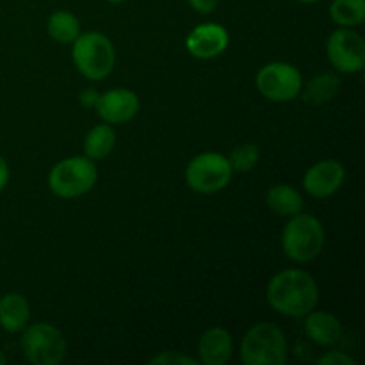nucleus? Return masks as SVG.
I'll return each mask as SVG.
<instances>
[{
	"instance_id": "1",
	"label": "nucleus",
	"mask_w": 365,
	"mask_h": 365,
	"mask_svg": "<svg viewBox=\"0 0 365 365\" xmlns=\"http://www.w3.org/2000/svg\"><path fill=\"white\" fill-rule=\"evenodd\" d=\"M266 298L274 312L292 319H303L307 314L317 309L319 287L307 271L284 269L269 280Z\"/></svg>"
},
{
	"instance_id": "2",
	"label": "nucleus",
	"mask_w": 365,
	"mask_h": 365,
	"mask_svg": "<svg viewBox=\"0 0 365 365\" xmlns=\"http://www.w3.org/2000/svg\"><path fill=\"white\" fill-rule=\"evenodd\" d=\"M324 242L327 234L323 223L312 214H294L282 230V250L292 262H312L321 255Z\"/></svg>"
},
{
	"instance_id": "3",
	"label": "nucleus",
	"mask_w": 365,
	"mask_h": 365,
	"mask_svg": "<svg viewBox=\"0 0 365 365\" xmlns=\"http://www.w3.org/2000/svg\"><path fill=\"white\" fill-rule=\"evenodd\" d=\"M287 339L274 323H257L241 341V362L245 365H285Z\"/></svg>"
},
{
	"instance_id": "4",
	"label": "nucleus",
	"mask_w": 365,
	"mask_h": 365,
	"mask_svg": "<svg viewBox=\"0 0 365 365\" xmlns=\"http://www.w3.org/2000/svg\"><path fill=\"white\" fill-rule=\"evenodd\" d=\"M71 48V59L78 73L89 81H103L109 77L116 63L114 45L102 32H84L75 39Z\"/></svg>"
},
{
	"instance_id": "5",
	"label": "nucleus",
	"mask_w": 365,
	"mask_h": 365,
	"mask_svg": "<svg viewBox=\"0 0 365 365\" xmlns=\"http://www.w3.org/2000/svg\"><path fill=\"white\" fill-rule=\"evenodd\" d=\"M98 180L95 160L86 155L68 157L59 160L48 173V187L57 198H81L91 191Z\"/></svg>"
},
{
	"instance_id": "6",
	"label": "nucleus",
	"mask_w": 365,
	"mask_h": 365,
	"mask_svg": "<svg viewBox=\"0 0 365 365\" xmlns=\"http://www.w3.org/2000/svg\"><path fill=\"white\" fill-rule=\"evenodd\" d=\"M24 356L34 365H59L66 359V339L50 323L27 324L20 339Z\"/></svg>"
},
{
	"instance_id": "7",
	"label": "nucleus",
	"mask_w": 365,
	"mask_h": 365,
	"mask_svg": "<svg viewBox=\"0 0 365 365\" xmlns=\"http://www.w3.org/2000/svg\"><path fill=\"white\" fill-rule=\"evenodd\" d=\"M234 170L228 157L217 152H203L189 160L185 168V182L200 195H214L230 184Z\"/></svg>"
},
{
	"instance_id": "8",
	"label": "nucleus",
	"mask_w": 365,
	"mask_h": 365,
	"mask_svg": "<svg viewBox=\"0 0 365 365\" xmlns=\"http://www.w3.org/2000/svg\"><path fill=\"white\" fill-rule=\"evenodd\" d=\"M255 84L264 98L284 103L298 98L302 93L303 77L294 64L274 61L260 68L255 77Z\"/></svg>"
},
{
	"instance_id": "9",
	"label": "nucleus",
	"mask_w": 365,
	"mask_h": 365,
	"mask_svg": "<svg viewBox=\"0 0 365 365\" xmlns=\"http://www.w3.org/2000/svg\"><path fill=\"white\" fill-rule=\"evenodd\" d=\"M327 56L341 73H360L365 68V41L349 27H339L327 41Z\"/></svg>"
},
{
	"instance_id": "10",
	"label": "nucleus",
	"mask_w": 365,
	"mask_h": 365,
	"mask_svg": "<svg viewBox=\"0 0 365 365\" xmlns=\"http://www.w3.org/2000/svg\"><path fill=\"white\" fill-rule=\"evenodd\" d=\"M344 180L346 170L342 163L335 159H323L307 170L303 177V189L312 198H330L342 187Z\"/></svg>"
},
{
	"instance_id": "11",
	"label": "nucleus",
	"mask_w": 365,
	"mask_h": 365,
	"mask_svg": "<svg viewBox=\"0 0 365 365\" xmlns=\"http://www.w3.org/2000/svg\"><path fill=\"white\" fill-rule=\"evenodd\" d=\"M139 96L132 89H109L96 100V114L103 123L123 125L134 120L139 113Z\"/></svg>"
},
{
	"instance_id": "12",
	"label": "nucleus",
	"mask_w": 365,
	"mask_h": 365,
	"mask_svg": "<svg viewBox=\"0 0 365 365\" xmlns=\"http://www.w3.org/2000/svg\"><path fill=\"white\" fill-rule=\"evenodd\" d=\"M230 36L220 24H202L185 38V48L196 59H214L228 48Z\"/></svg>"
},
{
	"instance_id": "13",
	"label": "nucleus",
	"mask_w": 365,
	"mask_h": 365,
	"mask_svg": "<svg viewBox=\"0 0 365 365\" xmlns=\"http://www.w3.org/2000/svg\"><path fill=\"white\" fill-rule=\"evenodd\" d=\"M234 355V337L225 328H209L198 342V362L203 365H225Z\"/></svg>"
},
{
	"instance_id": "14",
	"label": "nucleus",
	"mask_w": 365,
	"mask_h": 365,
	"mask_svg": "<svg viewBox=\"0 0 365 365\" xmlns=\"http://www.w3.org/2000/svg\"><path fill=\"white\" fill-rule=\"evenodd\" d=\"M303 319H305L303 330H305L307 339L312 341L314 344L321 346V348H331L341 341L342 324L334 314L314 309Z\"/></svg>"
},
{
	"instance_id": "15",
	"label": "nucleus",
	"mask_w": 365,
	"mask_h": 365,
	"mask_svg": "<svg viewBox=\"0 0 365 365\" xmlns=\"http://www.w3.org/2000/svg\"><path fill=\"white\" fill-rule=\"evenodd\" d=\"M31 321V305L20 292H7L0 298V328L7 334H21Z\"/></svg>"
},
{
	"instance_id": "16",
	"label": "nucleus",
	"mask_w": 365,
	"mask_h": 365,
	"mask_svg": "<svg viewBox=\"0 0 365 365\" xmlns=\"http://www.w3.org/2000/svg\"><path fill=\"white\" fill-rule=\"evenodd\" d=\"M266 205L277 216L291 217L294 214L303 212L305 200L302 192L287 184H277L267 189L266 192Z\"/></svg>"
},
{
	"instance_id": "17",
	"label": "nucleus",
	"mask_w": 365,
	"mask_h": 365,
	"mask_svg": "<svg viewBox=\"0 0 365 365\" xmlns=\"http://www.w3.org/2000/svg\"><path fill=\"white\" fill-rule=\"evenodd\" d=\"M339 91H341V78L335 73L327 71V73L314 75L307 84H303L299 96L303 98V102L310 103V106H323V103L334 100Z\"/></svg>"
},
{
	"instance_id": "18",
	"label": "nucleus",
	"mask_w": 365,
	"mask_h": 365,
	"mask_svg": "<svg viewBox=\"0 0 365 365\" xmlns=\"http://www.w3.org/2000/svg\"><path fill=\"white\" fill-rule=\"evenodd\" d=\"M116 146V132L113 125H95L84 138V153L91 160H102L110 155Z\"/></svg>"
},
{
	"instance_id": "19",
	"label": "nucleus",
	"mask_w": 365,
	"mask_h": 365,
	"mask_svg": "<svg viewBox=\"0 0 365 365\" xmlns=\"http://www.w3.org/2000/svg\"><path fill=\"white\" fill-rule=\"evenodd\" d=\"M46 31H48L50 38L56 39L57 43L70 45L81 36V21L70 11H56L48 16Z\"/></svg>"
},
{
	"instance_id": "20",
	"label": "nucleus",
	"mask_w": 365,
	"mask_h": 365,
	"mask_svg": "<svg viewBox=\"0 0 365 365\" xmlns=\"http://www.w3.org/2000/svg\"><path fill=\"white\" fill-rule=\"evenodd\" d=\"M330 18L339 27H359L365 20V0H331Z\"/></svg>"
},
{
	"instance_id": "21",
	"label": "nucleus",
	"mask_w": 365,
	"mask_h": 365,
	"mask_svg": "<svg viewBox=\"0 0 365 365\" xmlns=\"http://www.w3.org/2000/svg\"><path fill=\"white\" fill-rule=\"evenodd\" d=\"M228 160H230L234 173L235 171L237 173H248V171L255 170V166L259 164L260 150L253 143H245V145H239L237 148L232 150Z\"/></svg>"
},
{
	"instance_id": "22",
	"label": "nucleus",
	"mask_w": 365,
	"mask_h": 365,
	"mask_svg": "<svg viewBox=\"0 0 365 365\" xmlns=\"http://www.w3.org/2000/svg\"><path fill=\"white\" fill-rule=\"evenodd\" d=\"M150 364L153 365H196L198 360H195L192 356L184 355V353L178 351H163L159 355H155L153 359H150Z\"/></svg>"
},
{
	"instance_id": "23",
	"label": "nucleus",
	"mask_w": 365,
	"mask_h": 365,
	"mask_svg": "<svg viewBox=\"0 0 365 365\" xmlns=\"http://www.w3.org/2000/svg\"><path fill=\"white\" fill-rule=\"evenodd\" d=\"M319 365H355L356 360L344 351H328L317 359Z\"/></svg>"
},
{
	"instance_id": "24",
	"label": "nucleus",
	"mask_w": 365,
	"mask_h": 365,
	"mask_svg": "<svg viewBox=\"0 0 365 365\" xmlns=\"http://www.w3.org/2000/svg\"><path fill=\"white\" fill-rule=\"evenodd\" d=\"M187 4L192 7V9L198 11V13L209 14V13H212V11L217 9V6H220V0H187Z\"/></svg>"
},
{
	"instance_id": "25",
	"label": "nucleus",
	"mask_w": 365,
	"mask_h": 365,
	"mask_svg": "<svg viewBox=\"0 0 365 365\" xmlns=\"http://www.w3.org/2000/svg\"><path fill=\"white\" fill-rule=\"evenodd\" d=\"M100 93L95 91V89H84V91L81 93V103L84 107H88V109H95L96 106V100H98Z\"/></svg>"
},
{
	"instance_id": "26",
	"label": "nucleus",
	"mask_w": 365,
	"mask_h": 365,
	"mask_svg": "<svg viewBox=\"0 0 365 365\" xmlns=\"http://www.w3.org/2000/svg\"><path fill=\"white\" fill-rule=\"evenodd\" d=\"M7 182H9V164L0 155V192L7 187Z\"/></svg>"
},
{
	"instance_id": "27",
	"label": "nucleus",
	"mask_w": 365,
	"mask_h": 365,
	"mask_svg": "<svg viewBox=\"0 0 365 365\" xmlns=\"http://www.w3.org/2000/svg\"><path fill=\"white\" fill-rule=\"evenodd\" d=\"M6 362H7V356L4 355V351H2V349H0V365H4Z\"/></svg>"
},
{
	"instance_id": "28",
	"label": "nucleus",
	"mask_w": 365,
	"mask_h": 365,
	"mask_svg": "<svg viewBox=\"0 0 365 365\" xmlns=\"http://www.w3.org/2000/svg\"><path fill=\"white\" fill-rule=\"evenodd\" d=\"M298 2H302V4H317V2H321V0H298Z\"/></svg>"
},
{
	"instance_id": "29",
	"label": "nucleus",
	"mask_w": 365,
	"mask_h": 365,
	"mask_svg": "<svg viewBox=\"0 0 365 365\" xmlns=\"http://www.w3.org/2000/svg\"><path fill=\"white\" fill-rule=\"evenodd\" d=\"M107 2H110V4H121V2H125V0H107Z\"/></svg>"
}]
</instances>
